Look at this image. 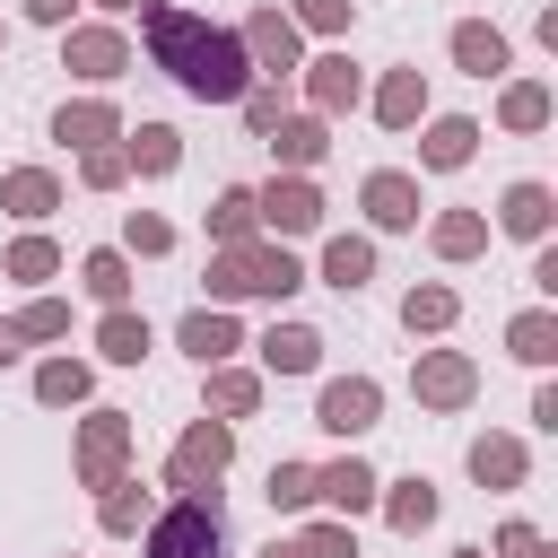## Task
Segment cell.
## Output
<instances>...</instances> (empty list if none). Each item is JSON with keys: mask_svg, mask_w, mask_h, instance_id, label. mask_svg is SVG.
<instances>
[{"mask_svg": "<svg viewBox=\"0 0 558 558\" xmlns=\"http://www.w3.org/2000/svg\"><path fill=\"white\" fill-rule=\"evenodd\" d=\"M148 52H157V70H174L192 96H244V44L218 35V26L192 17V9H148Z\"/></svg>", "mask_w": 558, "mask_h": 558, "instance_id": "obj_1", "label": "cell"}, {"mask_svg": "<svg viewBox=\"0 0 558 558\" xmlns=\"http://www.w3.org/2000/svg\"><path fill=\"white\" fill-rule=\"evenodd\" d=\"M209 288H218V296H288V288H296V262H288L279 244H227L218 270H209Z\"/></svg>", "mask_w": 558, "mask_h": 558, "instance_id": "obj_2", "label": "cell"}, {"mask_svg": "<svg viewBox=\"0 0 558 558\" xmlns=\"http://www.w3.org/2000/svg\"><path fill=\"white\" fill-rule=\"evenodd\" d=\"M148 558H218V506L209 497H183L174 514H157Z\"/></svg>", "mask_w": 558, "mask_h": 558, "instance_id": "obj_3", "label": "cell"}, {"mask_svg": "<svg viewBox=\"0 0 558 558\" xmlns=\"http://www.w3.org/2000/svg\"><path fill=\"white\" fill-rule=\"evenodd\" d=\"M375 401H384V392H375L366 375L323 384V427H331V436H366V427H375Z\"/></svg>", "mask_w": 558, "mask_h": 558, "instance_id": "obj_4", "label": "cell"}, {"mask_svg": "<svg viewBox=\"0 0 558 558\" xmlns=\"http://www.w3.org/2000/svg\"><path fill=\"white\" fill-rule=\"evenodd\" d=\"M122 445H131V427H122V410H96L87 418V436H78V471L105 488L113 471H122Z\"/></svg>", "mask_w": 558, "mask_h": 558, "instance_id": "obj_5", "label": "cell"}, {"mask_svg": "<svg viewBox=\"0 0 558 558\" xmlns=\"http://www.w3.org/2000/svg\"><path fill=\"white\" fill-rule=\"evenodd\" d=\"M227 453H235V436H227V427H192V436L174 445V480H183V488H201V480H218V471H227Z\"/></svg>", "mask_w": 558, "mask_h": 558, "instance_id": "obj_6", "label": "cell"}, {"mask_svg": "<svg viewBox=\"0 0 558 558\" xmlns=\"http://www.w3.org/2000/svg\"><path fill=\"white\" fill-rule=\"evenodd\" d=\"M253 218H270L279 235H305V227L323 218V201H314V183H270V192L253 201Z\"/></svg>", "mask_w": 558, "mask_h": 558, "instance_id": "obj_7", "label": "cell"}, {"mask_svg": "<svg viewBox=\"0 0 558 558\" xmlns=\"http://www.w3.org/2000/svg\"><path fill=\"white\" fill-rule=\"evenodd\" d=\"M418 401H436V410H453V401H471V357H453V349H436V357L418 366Z\"/></svg>", "mask_w": 558, "mask_h": 558, "instance_id": "obj_8", "label": "cell"}, {"mask_svg": "<svg viewBox=\"0 0 558 558\" xmlns=\"http://www.w3.org/2000/svg\"><path fill=\"white\" fill-rule=\"evenodd\" d=\"M235 44H244V52H262V70H288V61H296V26H288L279 9H262V17H253Z\"/></svg>", "mask_w": 558, "mask_h": 558, "instance_id": "obj_9", "label": "cell"}, {"mask_svg": "<svg viewBox=\"0 0 558 558\" xmlns=\"http://www.w3.org/2000/svg\"><path fill=\"white\" fill-rule=\"evenodd\" d=\"M366 209H375V227H410L418 218V183L410 174H366Z\"/></svg>", "mask_w": 558, "mask_h": 558, "instance_id": "obj_10", "label": "cell"}, {"mask_svg": "<svg viewBox=\"0 0 558 558\" xmlns=\"http://www.w3.org/2000/svg\"><path fill=\"white\" fill-rule=\"evenodd\" d=\"M314 497H331L340 514H357V506H375V471L366 462H331V471H314Z\"/></svg>", "mask_w": 558, "mask_h": 558, "instance_id": "obj_11", "label": "cell"}, {"mask_svg": "<svg viewBox=\"0 0 558 558\" xmlns=\"http://www.w3.org/2000/svg\"><path fill=\"white\" fill-rule=\"evenodd\" d=\"M453 61H462L471 78H497V70H506V35H497V26H453Z\"/></svg>", "mask_w": 558, "mask_h": 558, "instance_id": "obj_12", "label": "cell"}, {"mask_svg": "<svg viewBox=\"0 0 558 558\" xmlns=\"http://www.w3.org/2000/svg\"><path fill=\"white\" fill-rule=\"evenodd\" d=\"M70 70H78V78H113V70H122V35H105V26L70 35Z\"/></svg>", "mask_w": 558, "mask_h": 558, "instance_id": "obj_13", "label": "cell"}, {"mask_svg": "<svg viewBox=\"0 0 558 558\" xmlns=\"http://www.w3.org/2000/svg\"><path fill=\"white\" fill-rule=\"evenodd\" d=\"M471 471H480L488 488H514V480H523V445H514V436H480V445H471Z\"/></svg>", "mask_w": 558, "mask_h": 558, "instance_id": "obj_14", "label": "cell"}, {"mask_svg": "<svg viewBox=\"0 0 558 558\" xmlns=\"http://www.w3.org/2000/svg\"><path fill=\"white\" fill-rule=\"evenodd\" d=\"M262 357H270V366H279V375H305V366H314V357H323V340H314V331H305V323H288V331H270V340H262Z\"/></svg>", "mask_w": 558, "mask_h": 558, "instance_id": "obj_15", "label": "cell"}, {"mask_svg": "<svg viewBox=\"0 0 558 558\" xmlns=\"http://www.w3.org/2000/svg\"><path fill=\"white\" fill-rule=\"evenodd\" d=\"M418 105H427V87H418V70H392L384 78V96H375V113L401 131V122H418Z\"/></svg>", "mask_w": 558, "mask_h": 558, "instance_id": "obj_16", "label": "cell"}, {"mask_svg": "<svg viewBox=\"0 0 558 558\" xmlns=\"http://www.w3.org/2000/svg\"><path fill=\"white\" fill-rule=\"evenodd\" d=\"M183 349L209 366V357H227V349H235V323H227V314H183Z\"/></svg>", "mask_w": 558, "mask_h": 558, "instance_id": "obj_17", "label": "cell"}, {"mask_svg": "<svg viewBox=\"0 0 558 558\" xmlns=\"http://www.w3.org/2000/svg\"><path fill=\"white\" fill-rule=\"evenodd\" d=\"M314 105L323 113H340V105H357V70L331 52V61H314Z\"/></svg>", "mask_w": 558, "mask_h": 558, "instance_id": "obj_18", "label": "cell"}, {"mask_svg": "<svg viewBox=\"0 0 558 558\" xmlns=\"http://www.w3.org/2000/svg\"><path fill=\"white\" fill-rule=\"evenodd\" d=\"M506 227H514V235H541V227H549V192H541V183H514V192H506Z\"/></svg>", "mask_w": 558, "mask_h": 558, "instance_id": "obj_19", "label": "cell"}, {"mask_svg": "<svg viewBox=\"0 0 558 558\" xmlns=\"http://www.w3.org/2000/svg\"><path fill=\"white\" fill-rule=\"evenodd\" d=\"M366 270H375V253H366V244H357V235H340V244H331V253H323V279H331V288H357V279H366Z\"/></svg>", "mask_w": 558, "mask_h": 558, "instance_id": "obj_20", "label": "cell"}, {"mask_svg": "<svg viewBox=\"0 0 558 558\" xmlns=\"http://www.w3.org/2000/svg\"><path fill=\"white\" fill-rule=\"evenodd\" d=\"M401 323H410V331H445V323H453V288H410Z\"/></svg>", "mask_w": 558, "mask_h": 558, "instance_id": "obj_21", "label": "cell"}, {"mask_svg": "<svg viewBox=\"0 0 558 558\" xmlns=\"http://www.w3.org/2000/svg\"><path fill=\"white\" fill-rule=\"evenodd\" d=\"M514 357H523V366H549V357H558V323H549V314H523V323H514Z\"/></svg>", "mask_w": 558, "mask_h": 558, "instance_id": "obj_22", "label": "cell"}, {"mask_svg": "<svg viewBox=\"0 0 558 558\" xmlns=\"http://www.w3.org/2000/svg\"><path fill=\"white\" fill-rule=\"evenodd\" d=\"M418 523H436V488L427 480H401L392 488V532H418Z\"/></svg>", "mask_w": 558, "mask_h": 558, "instance_id": "obj_23", "label": "cell"}, {"mask_svg": "<svg viewBox=\"0 0 558 558\" xmlns=\"http://www.w3.org/2000/svg\"><path fill=\"white\" fill-rule=\"evenodd\" d=\"M61 140L96 148V140H113V113H105V105H61Z\"/></svg>", "mask_w": 558, "mask_h": 558, "instance_id": "obj_24", "label": "cell"}, {"mask_svg": "<svg viewBox=\"0 0 558 558\" xmlns=\"http://www.w3.org/2000/svg\"><path fill=\"white\" fill-rule=\"evenodd\" d=\"M471 140H480V122H436V131H427V166H462Z\"/></svg>", "mask_w": 558, "mask_h": 558, "instance_id": "obj_25", "label": "cell"}, {"mask_svg": "<svg viewBox=\"0 0 558 558\" xmlns=\"http://www.w3.org/2000/svg\"><path fill=\"white\" fill-rule=\"evenodd\" d=\"M52 201H61V192H52V174H35V166H26V174H9V209H17V218H44Z\"/></svg>", "mask_w": 558, "mask_h": 558, "instance_id": "obj_26", "label": "cell"}, {"mask_svg": "<svg viewBox=\"0 0 558 558\" xmlns=\"http://www.w3.org/2000/svg\"><path fill=\"white\" fill-rule=\"evenodd\" d=\"M480 244H488V227H480L471 209H453V218H436V253H453V262H462V253H480Z\"/></svg>", "mask_w": 558, "mask_h": 558, "instance_id": "obj_27", "label": "cell"}, {"mask_svg": "<svg viewBox=\"0 0 558 558\" xmlns=\"http://www.w3.org/2000/svg\"><path fill=\"white\" fill-rule=\"evenodd\" d=\"M140 349H148V323H140V314H105V357L140 366Z\"/></svg>", "mask_w": 558, "mask_h": 558, "instance_id": "obj_28", "label": "cell"}, {"mask_svg": "<svg viewBox=\"0 0 558 558\" xmlns=\"http://www.w3.org/2000/svg\"><path fill=\"white\" fill-rule=\"evenodd\" d=\"M122 157H140V166H148V174H166V166H174V157H183V148H174V131H166V122H148V131H140V140H131V148H122Z\"/></svg>", "mask_w": 558, "mask_h": 558, "instance_id": "obj_29", "label": "cell"}, {"mask_svg": "<svg viewBox=\"0 0 558 558\" xmlns=\"http://www.w3.org/2000/svg\"><path fill=\"white\" fill-rule=\"evenodd\" d=\"M35 392H44V401H78V392H87V366H78V357H52V366L35 375Z\"/></svg>", "mask_w": 558, "mask_h": 558, "instance_id": "obj_30", "label": "cell"}, {"mask_svg": "<svg viewBox=\"0 0 558 558\" xmlns=\"http://www.w3.org/2000/svg\"><path fill=\"white\" fill-rule=\"evenodd\" d=\"M305 497H314V471H305V462H279V471H270V506H279V514H296Z\"/></svg>", "mask_w": 558, "mask_h": 558, "instance_id": "obj_31", "label": "cell"}, {"mask_svg": "<svg viewBox=\"0 0 558 558\" xmlns=\"http://www.w3.org/2000/svg\"><path fill=\"white\" fill-rule=\"evenodd\" d=\"M279 157L288 166H314L323 157V122H279Z\"/></svg>", "mask_w": 558, "mask_h": 558, "instance_id": "obj_32", "label": "cell"}, {"mask_svg": "<svg viewBox=\"0 0 558 558\" xmlns=\"http://www.w3.org/2000/svg\"><path fill=\"white\" fill-rule=\"evenodd\" d=\"M209 227H218L227 244H244V235H253V192H227V201L209 209Z\"/></svg>", "mask_w": 558, "mask_h": 558, "instance_id": "obj_33", "label": "cell"}, {"mask_svg": "<svg viewBox=\"0 0 558 558\" xmlns=\"http://www.w3.org/2000/svg\"><path fill=\"white\" fill-rule=\"evenodd\" d=\"M87 288H96L105 305H122V288H131V270H122V253H87Z\"/></svg>", "mask_w": 558, "mask_h": 558, "instance_id": "obj_34", "label": "cell"}, {"mask_svg": "<svg viewBox=\"0 0 558 558\" xmlns=\"http://www.w3.org/2000/svg\"><path fill=\"white\" fill-rule=\"evenodd\" d=\"M288 558H357V541H349L340 523H314V532H305V541H296Z\"/></svg>", "mask_w": 558, "mask_h": 558, "instance_id": "obj_35", "label": "cell"}, {"mask_svg": "<svg viewBox=\"0 0 558 558\" xmlns=\"http://www.w3.org/2000/svg\"><path fill=\"white\" fill-rule=\"evenodd\" d=\"M506 122H514V131H541V122H549V96H541V87H514V96H506Z\"/></svg>", "mask_w": 558, "mask_h": 558, "instance_id": "obj_36", "label": "cell"}, {"mask_svg": "<svg viewBox=\"0 0 558 558\" xmlns=\"http://www.w3.org/2000/svg\"><path fill=\"white\" fill-rule=\"evenodd\" d=\"M209 392H218V410H227V418H244V410L262 401V384H253V375H218Z\"/></svg>", "mask_w": 558, "mask_h": 558, "instance_id": "obj_37", "label": "cell"}, {"mask_svg": "<svg viewBox=\"0 0 558 558\" xmlns=\"http://www.w3.org/2000/svg\"><path fill=\"white\" fill-rule=\"evenodd\" d=\"M9 270H17V279H44V270H52V244H44V235H26V244L9 253Z\"/></svg>", "mask_w": 558, "mask_h": 558, "instance_id": "obj_38", "label": "cell"}, {"mask_svg": "<svg viewBox=\"0 0 558 558\" xmlns=\"http://www.w3.org/2000/svg\"><path fill=\"white\" fill-rule=\"evenodd\" d=\"M52 331H70V314H61V305H26V323H17V340H52Z\"/></svg>", "mask_w": 558, "mask_h": 558, "instance_id": "obj_39", "label": "cell"}, {"mask_svg": "<svg viewBox=\"0 0 558 558\" xmlns=\"http://www.w3.org/2000/svg\"><path fill=\"white\" fill-rule=\"evenodd\" d=\"M131 244H140V253H166V244H174V227H166V218H140V209H131Z\"/></svg>", "mask_w": 558, "mask_h": 558, "instance_id": "obj_40", "label": "cell"}, {"mask_svg": "<svg viewBox=\"0 0 558 558\" xmlns=\"http://www.w3.org/2000/svg\"><path fill=\"white\" fill-rule=\"evenodd\" d=\"M140 514H148V497H131V488H122V497H105V532H131Z\"/></svg>", "mask_w": 558, "mask_h": 558, "instance_id": "obj_41", "label": "cell"}, {"mask_svg": "<svg viewBox=\"0 0 558 558\" xmlns=\"http://www.w3.org/2000/svg\"><path fill=\"white\" fill-rule=\"evenodd\" d=\"M296 17H305V26H323V35H331V26H349V0H296Z\"/></svg>", "mask_w": 558, "mask_h": 558, "instance_id": "obj_42", "label": "cell"}, {"mask_svg": "<svg viewBox=\"0 0 558 558\" xmlns=\"http://www.w3.org/2000/svg\"><path fill=\"white\" fill-rule=\"evenodd\" d=\"M244 113H253V131H279V96L270 87H244Z\"/></svg>", "mask_w": 558, "mask_h": 558, "instance_id": "obj_43", "label": "cell"}, {"mask_svg": "<svg viewBox=\"0 0 558 558\" xmlns=\"http://www.w3.org/2000/svg\"><path fill=\"white\" fill-rule=\"evenodd\" d=\"M122 166H131L122 148H96V157H87V183H122Z\"/></svg>", "mask_w": 558, "mask_h": 558, "instance_id": "obj_44", "label": "cell"}, {"mask_svg": "<svg viewBox=\"0 0 558 558\" xmlns=\"http://www.w3.org/2000/svg\"><path fill=\"white\" fill-rule=\"evenodd\" d=\"M506 549H514V558H549V549H541V541H532L523 523H506Z\"/></svg>", "mask_w": 558, "mask_h": 558, "instance_id": "obj_45", "label": "cell"}, {"mask_svg": "<svg viewBox=\"0 0 558 558\" xmlns=\"http://www.w3.org/2000/svg\"><path fill=\"white\" fill-rule=\"evenodd\" d=\"M26 17H44V26H61V17H70V0H26Z\"/></svg>", "mask_w": 558, "mask_h": 558, "instance_id": "obj_46", "label": "cell"}, {"mask_svg": "<svg viewBox=\"0 0 558 558\" xmlns=\"http://www.w3.org/2000/svg\"><path fill=\"white\" fill-rule=\"evenodd\" d=\"M9 357H17V323H0V366H9Z\"/></svg>", "mask_w": 558, "mask_h": 558, "instance_id": "obj_47", "label": "cell"}, {"mask_svg": "<svg viewBox=\"0 0 558 558\" xmlns=\"http://www.w3.org/2000/svg\"><path fill=\"white\" fill-rule=\"evenodd\" d=\"M453 558H480V549H453Z\"/></svg>", "mask_w": 558, "mask_h": 558, "instance_id": "obj_48", "label": "cell"}, {"mask_svg": "<svg viewBox=\"0 0 558 558\" xmlns=\"http://www.w3.org/2000/svg\"><path fill=\"white\" fill-rule=\"evenodd\" d=\"M105 9H131V0H105Z\"/></svg>", "mask_w": 558, "mask_h": 558, "instance_id": "obj_49", "label": "cell"}, {"mask_svg": "<svg viewBox=\"0 0 558 558\" xmlns=\"http://www.w3.org/2000/svg\"><path fill=\"white\" fill-rule=\"evenodd\" d=\"M270 558H288V549H270Z\"/></svg>", "mask_w": 558, "mask_h": 558, "instance_id": "obj_50", "label": "cell"}]
</instances>
